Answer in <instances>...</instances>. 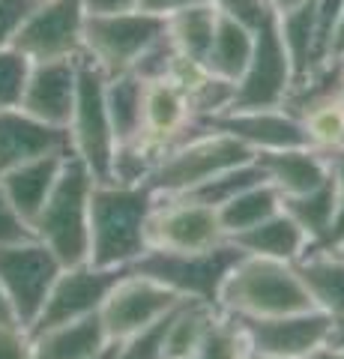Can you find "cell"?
<instances>
[{
    "label": "cell",
    "mask_w": 344,
    "mask_h": 359,
    "mask_svg": "<svg viewBox=\"0 0 344 359\" xmlns=\"http://www.w3.org/2000/svg\"><path fill=\"white\" fill-rule=\"evenodd\" d=\"M165 36V18L129 9L111 15H87L84 57L93 60L108 78L135 72L138 60Z\"/></svg>",
    "instance_id": "cell-6"
},
{
    "label": "cell",
    "mask_w": 344,
    "mask_h": 359,
    "mask_svg": "<svg viewBox=\"0 0 344 359\" xmlns=\"http://www.w3.org/2000/svg\"><path fill=\"white\" fill-rule=\"evenodd\" d=\"M204 126L234 135V138L240 144H246L254 156L308 144L303 123H299V117L284 105L282 108H231L225 114L204 120Z\"/></svg>",
    "instance_id": "cell-15"
},
{
    "label": "cell",
    "mask_w": 344,
    "mask_h": 359,
    "mask_svg": "<svg viewBox=\"0 0 344 359\" xmlns=\"http://www.w3.org/2000/svg\"><path fill=\"white\" fill-rule=\"evenodd\" d=\"M338 63H341V66H344V57H341V60H338Z\"/></svg>",
    "instance_id": "cell-52"
},
{
    "label": "cell",
    "mask_w": 344,
    "mask_h": 359,
    "mask_svg": "<svg viewBox=\"0 0 344 359\" xmlns=\"http://www.w3.org/2000/svg\"><path fill=\"white\" fill-rule=\"evenodd\" d=\"M216 306L231 318H273L312 309V302L294 264L240 255L219 290Z\"/></svg>",
    "instance_id": "cell-3"
},
{
    "label": "cell",
    "mask_w": 344,
    "mask_h": 359,
    "mask_svg": "<svg viewBox=\"0 0 344 359\" xmlns=\"http://www.w3.org/2000/svg\"><path fill=\"white\" fill-rule=\"evenodd\" d=\"M249 359H282V356H266V353H254V351H252Z\"/></svg>",
    "instance_id": "cell-50"
},
{
    "label": "cell",
    "mask_w": 344,
    "mask_h": 359,
    "mask_svg": "<svg viewBox=\"0 0 344 359\" xmlns=\"http://www.w3.org/2000/svg\"><path fill=\"white\" fill-rule=\"evenodd\" d=\"M312 249H324V252H338V249H344V195L338 198L336 216H332L326 233L312 245Z\"/></svg>",
    "instance_id": "cell-39"
},
{
    "label": "cell",
    "mask_w": 344,
    "mask_h": 359,
    "mask_svg": "<svg viewBox=\"0 0 344 359\" xmlns=\"http://www.w3.org/2000/svg\"><path fill=\"white\" fill-rule=\"evenodd\" d=\"M165 359H195L192 353H174V356H165Z\"/></svg>",
    "instance_id": "cell-51"
},
{
    "label": "cell",
    "mask_w": 344,
    "mask_h": 359,
    "mask_svg": "<svg viewBox=\"0 0 344 359\" xmlns=\"http://www.w3.org/2000/svg\"><path fill=\"white\" fill-rule=\"evenodd\" d=\"M201 129V123L192 114L188 96L180 87H174L168 78L144 81V114H141V141H147L153 150L162 153L180 144L188 135Z\"/></svg>",
    "instance_id": "cell-16"
},
{
    "label": "cell",
    "mask_w": 344,
    "mask_h": 359,
    "mask_svg": "<svg viewBox=\"0 0 344 359\" xmlns=\"http://www.w3.org/2000/svg\"><path fill=\"white\" fill-rule=\"evenodd\" d=\"M240 249L234 243H219L204 252H162L147 249L129 269L156 278L159 285L174 290L180 299H198L216 306L219 290L225 285L231 266L240 261Z\"/></svg>",
    "instance_id": "cell-5"
},
{
    "label": "cell",
    "mask_w": 344,
    "mask_h": 359,
    "mask_svg": "<svg viewBox=\"0 0 344 359\" xmlns=\"http://www.w3.org/2000/svg\"><path fill=\"white\" fill-rule=\"evenodd\" d=\"M9 323H18V318L13 311V302H9V297L4 294V287H0V327H9Z\"/></svg>",
    "instance_id": "cell-44"
},
{
    "label": "cell",
    "mask_w": 344,
    "mask_h": 359,
    "mask_svg": "<svg viewBox=\"0 0 344 359\" xmlns=\"http://www.w3.org/2000/svg\"><path fill=\"white\" fill-rule=\"evenodd\" d=\"M105 102L111 129H114L117 147L126 141H135L141 135V114H144V81L135 72L114 75L105 84Z\"/></svg>",
    "instance_id": "cell-26"
},
{
    "label": "cell",
    "mask_w": 344,
    "mask_h": 359,
    "mask_svg": "<svg viewBox=\"0 0 344 359\" xmlns=\"http://www.w3.org/2000/svg\"><path fill=\"white\" fill-rule=\"evenodd\" d=\"M303 4H308V0H266V6H270V13H273V15L287 13V9H294V6H303Z\"/></svg>",
    "instance_id": "cell-45"
},
{
    "label": "cell",
    "mask_w": 344,
    "mask_h": 359,
    "mask_svg": "<svg viewBox=\"0 0 344 359\" xmlns=\"http://www.w3.org/2000/svg\"><path fill=\"white\" fill-rule=\"evenodd\" d=\"M296 117L303 123L308 147L329 153V150H336L344 144V108L336 96L320 99V102L303 108Z\"/></svg>",
    "instance_id": "cell-30"
},
{
    "label": "cell",
    "mask_w": 344,
    "mask_h": 359,
    "mask_svg": "<svg viewBox=\"0 0 344 359\" xmlns=\"http://www.w3.org/2000/svg\"><path fill=\"white\" fill-rule=\"evenodd\" d=\"M84 21L87 9L81 0H36L13 45L30 63L81 57Z\"/></svg>",
    "instance_id": "cell-9"
},
{
    "label": "cell",
    "mask_w": 344,
    "mask_h": 359,
    "mask_svg": "<svg viewBox=\"0 0 344 359\" xmlns=\"http://www.w3.org/2000/svg\"><path fill=\"white\" fill-rule=\"evenodd\" d=\"M294 266L312 309L324 311L332 323L344 320V255L308 249Z\"/></svg>",
    "instance_id": "cell-21"
},
{
    "label": "cell",
    "mask_w": 344,
    "mask_h": 359,
    "mask_svg": "<svg viewBox=\"0 0 344 359\" xmlns=\"http://www.w3.org/2000/svg\"><path fill=\"white\" fill-rule=\"evenodd\" d=\"M60 269L63 264L57 261V255L46 249L36 237L0 245V287L13 302L21 327L30 330V323L36 320Z\"/></svg>",
    "instance_id": "cell-8"
},
{
    "label": "cell",
    "mask_w": 344,
    "mask_h": 359,
    "mask_svg": "<svg viewBox=\"0 0 344 359\" xmlns=\"http://www.w3.org/2000/svg\"><path fill=\"white\" fill-rule=\"evenodd\" d=\"M249 353H252V344L242 323L219 309L192 356L195 359H249Z\"/></svg>",
    "instance_id": "cell-31"
},
{
    "label": "cell",
    "mask_w": 344,
    "mask_h": 359,
    "mask_svg": "<svg viewBox=\"0 0 344 359\" xmlns=\"http://www.w3.org/2000/svg\"><path fill=\"white\" fill-rule=\"evenodd\" d=\"M33 237L30 224L21 219V212L13 207V201L6 198L4 186H0V245H9V243H18V240H27Z\"/></svg>",
    "instance_id": "cell-37"
},
{
    "label": "cell",
    "mask_w": 344,
    "mask_h": 359,
    "mask_svg": "<svg viewBox=\"0 0 344 359\" xmlns=\"http://www.w3.org/2000/svg\"><path fill=\"white\" fill-rule=\"evenodd\" d=\"M93 359H117V351H114V341H111V344L105 347V351H102V353H96Z\"/></svg>",
    "instance_id": "cell-49"
},
{
    "label": "cell",
    "mask_w": 344,
    "mask_h": 359,
    "mask_svg": "<svg viewBox=\"0 0 344 359\" xmlns=\"http://www.w3.org/2000/svg\"><path fill=\"white\" fill-rule=\"evenodd\" d=\"M69 153H51V156H39V159L21 162L15 168L0 174V186H4L6 198L13 201V207L21 212V219L27 224L36 219V212L42 204L48 201L54 183L63 171V162Z\"/></svg>",
    "instance_id": "cell-20"
},
{
    "label": "cell",
    "mask_w": 344,
    "mask_h": 359,
    "mask_svg": "<svg viewBox=\"0 0 344 359\" xmlns=\"http://www.w3.org/2000/svg\"><path fill=\"white\" fill-rule=\"evenodd\" d=\"M123 273L126 269L96 266L90 261L63 266L60 276L54 278L46 302H42V311L36 314V320L30 323L27 332H42V330L60 327V323L93 318V314H99V309H102L108 290L114 287V282Z\"/></svg>",
    "instance_id": "cell-12"
},
{
    "label": "cell",
    "mask_w": 344,
    "mask_h": 359,
    "mask_svg": "<svg viewBox=\"0 0 344 359\" xmlns=\"http://www.w3.org/2000/svg\"><path fill=\"white\" fill-rule=\"evenodd\" d=\"M329 344H336V347H341V351H344V320L332 323V339H329Z\"/></svg>",
    "instance_id": "cell-47"
},
{
    "label": "cell",
    "mask_w": 344,
    "mask_h": 359,
    "mask_svg": "<svg viewBox=\"0 0 344 359\" xmlns=\"http://www.w3.org/2000/svg\"><path fill=\"white\" fill-rule=\"evenodd\" d=\"M254 162L261 165L263 180L279 189L282 198L305 195L312 189L324 186L329 180V165L326 156L303 144V147H284V150H270L258 153Z\"/></svg>",
    "instance_id": "cell-19"
},
{
    "label": "cell",
    "mask_w": 344,
    "mask_h": 359,
    "mask_svg": "<svg viewBox=\"0 0 344 359\" xmlns=\"http://www.w3.org/2000/svg\"><path fill=\"white\" fill-rule=\"evenodd\" d=\"M252 48H254V30L240 25V21L219 15L213 42H209V48L204 54V66L209 69V75L237 87L240 75L246 72V66L252 60Z\"/></svg>",
    "instance_id": "cell-24"
},
{
    "label": "cell",
    "mask_w": 344,
    "mask_h": 359,
    "mask_svg": "<svg viewBox=\"0 0 344 359\" xmlns=\"http://www.w3.org/2000/svg\"><path fill=\"white\" fill-rule=\"evenodd\" d=\"M308 359H344V351H341V347H336V344H324V347H317V351Z\"/></svg>",
    "instance_id": "cell-46"
},
{
    "label": "cell",
    "mask_w": 344,
    "mask_h": 359,
    "mask_svg": "<svg viewBox=\"0 0 344 359\" xmlns=\"http://www.w3.org/2000/svg\"><path fill=\"white\" fill-rule=\"evenodd\" d=\"M294 84H296L294 66L287 60V51L282 45L275 15H270L254 30L252 60L234 87L231 108H282L287 102V96H291Z\"/></svg>",
    "instance_id": "cell-11"
},
{
    "label": "cell",
    "mask_w": 344,
    "mask_h": 359,
    "mask_svg": "<svg viewBox=\"0 0 344 359\" xmlns=\"http://www.w3.org/2000/svg\"><path fill=\"white\" fill-rule=\"evenodd\" d=\"M27 75H30V60L15 48V45L0 48V111L21 105Z\"/></svg>",
    "instance_id": "cell-33"
},
{
    "label": "cell",
    "mask_w": 344,
    "mask_h": 359,
    "mask_svg": "<svg viewBox=\"0 0 344 359\" xmlns=\"http://www.w3.org/2000/svg\"><path fill=\"white\" fill-rule=\"evenodd\" d=\"M156 192L147 183L96 180L90 192V255L96 266L129 269L150 249L147 222Z\"/></svg>",
    "instance_id": "cell-1"
},
{
    "label": "cell",
    "mask_w": 344,
    "mask_h": 359,
    "mask_svg": "<svg viewBox=\"0 0 344 359\" xmlns=\"http://www.w3.org/2000/svg\"><path fill=\"white\" fill-rule=\"evenodd\" d=\"M324 156H326V165H329V180L336 183L338 195H344V144L336 147V150L324 153Z\"/></svg>",
    "instance_id": "cell-42"
},
{
    "label": "cell",
    "mask_w": 344,
    "mask_h": 359,
    "mask_svg": "<svg viewBox=\"0 0 344 359\" xmlns=\"http://www.w3.org/2000/svg\"><path fill=\"white\" fill-rule=\"evenodd\" d=\"M282 45L287 51V60L294 66L296 84L308 78L315 69H320V54H317V25H315V0L303 6H294L287 13L275 15Z\"/></svg>",
    "instance_id": "cell-25"
},
{
    "label": "cell",
    "mask_w": 344,
    "mask_h": 359,
    "mask_svg": "<svg viewBox=\"0 0 344 359\" xmlns=\"http://www.w3.org/2000/svg\"><path fill=\"white\" fill-rule=\"evenodd\" d=\"M338 87H336V99H338V102H341V108H344V66L338 63Z\"/></svg>",
    "instance_id": "cell-48"
},
{
    "label": "cell",
    "mask_w": 344,
    "mask_h": 359,
    "mask_svg": "<svg viewBox=\"0 0 344 359\" xmlns=\"http://www.w3.org/2000/svg\"><path fill=\"white\" fill-rule=\"evenodd\" d=\"M111 344L99 314L30 332V359H93Z\"/></svg>",
    "instance_id": "cell-23"
},
{
    "label": "cell",
    "mask_w": 344,
    "mask_h": 359,
    "mask_svg": "<svg viewBox=\"0 0 344 359\" xmlns=\"http://www.w3.org/2000/svg\"><path fill=\"white\" fill-rule=\"evenodd\" d=\"M207 4L213 6L219 15L240 21V25H246L252 30H258L263 21L273 15L270 6H266V0H207Z\"/></svg>",
    "instance_id": "cell-35"
},
{
    "label": "cell",
    "mask_w": 344,
    "mask_h": 359,
    "mask_svg": "<svg viewBox=\"0 0 344 359\" xmlns=\"http://www.w3.org/2000/svg\"><path fill=\"white\" fill-rule=\"evenodd\" d=\"M108 75L84 54L78 57V90L69 117V150L87 165L96 180H111V162H114V129H111L108 102H105Z\"/></svg>",
    "instance_id": "cell-7"
},
{
    "label": "cell",
    "mask_w": 344,
    "mask_h": 359,
    "mask_svg": "<svg viewBox=\"0 0 344 359\" xmlns=\"http://www.w3.org/2000/svg\"><path fill=\"white\" fill-rule=\"evenodd\" d=\"M249 335L254 353L282 356V359H308L317 347L332 339V318L317 309L273 314V318H237Z\"/></svg>",
    "instance_id": "cell-14"
},
{
    "label": "cell",
    "mask_w": 344,
    "mask_h": 359,
    "mask_svg": "<svg viewBox=\"0 0 344 359\" xmlns=\"http://www.w3.org/2000/svg\"><path fill=\"white\" fill-rule=\"evenodd\" d=\"M183 299L174 290L159 285L156 278L135 273V269H126L114 282V287L108 290L102 309H99V320H102L111 341H123L132 332L162 320Z\"/></svg>",
    "instance_id": "cell-13"
},
{
    "label": "cell",
    "mask_w": 344,
    "mask_h": 359,
    "mask_svg": "<svg viewBox=\"0 0 344 359\" xmlns=\"http://www.w3.org/2000/svg\"><path fill=\"white\" fill-rule=\"evenodd\" d=\"M252 159L254 153L246 144H240L234 135L209 129L201 123L195 135H188L162 153V159L147 177V186L156 195H186L207 183L209 177Z\"/></svg>",
    "instance_id": "cell-4"
},
{
    "label": "cell",
    "mask_w": 344,
    "mask_h": 359,
    "mask_svg": "<svg viewBox=\"0 0 344 359\" xmlns=\"http://www.w3.org/2000/svg\"><path fill=\"white\" fill-rule=\"evenodd\" d=\"M0 359H30V332L21 323L0 327Z\"/></svg>",
    "instance_id": "cell-38"
},
{
    "label": "cell",
    "mask_w": 344,
    "mask_h": 359,
    "mask_svg": "<svg viewBox=\"0 0 344 359\" xmlns=\"http://www.w3.org/2000/svg\"><path fill=\"white\" fill-rule=\"evenodd\" d=\"M216 21H219V13L204 0V4H192L165 18V33H168L174 51L188 54L195 60H204L216 33Z\"/></svg>",
    "instance_id": "cell-28"
},
{
    "label": "cell",
    "mask_w": 344,
    "mask_h": 359,
    "mask_svg": "<svg viewBox=\"0 0 344 359\" xmlns=\"http://www.w3.org/2000/svg\"><path fill=\"white\" fill-rule=\"evenodd\" d=\"M282 210V195L273 183H254L249 189H242L237 198H231L225 207H219V219H221V228H225L228 240L237 237V233L254 228L261 224L263 219H270L273 212Z\"/></svg>",
    "instance_id": "cell-27"
},
{
    "label": "cell",
    "mask_w": 344,
    "mask_h": 359,
    "mask_svg": "<svg viewBox=\"0 0 344 359\" xmlns=\"http://www.w3.org/2000/svg\"><path fill=\"white\" fill-rule=\"evenodd\" d=\"M338 189L332 180H326L324 186L312 189V192L305 195H294V198H282V207L284 212L291 216L299 228H303L308 233V240H312V245L324 237L332 216H336V207H338Z\"/></svg>",
    "instance_id": "cell-29"
},
{
    "label": "cell",
    "mask_w": 344,
    "mask_h": 359,
    "mask_svg": "<svg viewBox=\"0 0 344 359\" xmlns=\"http://www.w3.org/2000/svg\"><path fill=\"white\" fill-rule=\"evenodd\" d=\"M261 180H263L261 165L252 159V162L234 165V168H228V171L209 177L207 183H201L198 189H192V192H186V198H192V201H198V204H207V207L219 210V207H225L231 198H237L242 189L261 183Z\"/></svg>",
    "instance_id": "cell-32"
},
{
    "label": "cell",
    "mask_w": 344,
    "mask_h": 359,
    "mask_svg": "<svg viewBox=\"0 0 344 359\" xmlns=\"http://www.w3.org/2000/svg\"><path fill=\"white\" fill-rule=\"evenodd\" d=\"M87 15H111V13H129L138 9L141 0H81Z\"/></svg>",
    "instance_id": "cell-40"
},
{
    "label": "cell",
    "mask_w": 344,
    "mask_h": 359,
    "mask_svg": "<svg viewBox=\"0 0 344 359\" xmlns=\"http://www.w3.org/2000/svg\"><path fill=\"white\" fill-rule=\"evenodd\" d=\"M231 243H234L242 255L270 257V261H284V264H296L299 257L312 249L308 233L287 216L284 207L279 212H273L270 219H263L261 224L231 237Z\"/></svg>",
    "instance_id": "cell-22"
},
{
    "label": "cell",
    "mask_w": 344,
    "mask_h": 359,
    "mask_svg": "<svg viewBox=\"0 0 344 359\" xmlns=\"http://www.w3.org/2000/svg\"><path fill=\"white\" fill-rule=\"evenodd\" d=\"M96 177L78 156H66L63 171L48 201L30 222V231L63 266L81 264L90 255V192Z\"/></svg>",
    "instance_id": "cell-2"
},
{
    "label": "cell",
    "mask_w": 344,
    "mask_h": 359,
    "mask_svg": "<svg viewBox=\"0 0 344 359\" xmlns=\"http://www.w3.org/2000/svg\"><path fill=\"white\" fill-rule=\"evenodd\" d=\"M36 0H0V48L13 45Z\"/></svg>",
    "instance_id": "cell-36"
},
{
    "label": "cell",
    "mask_w": 344,
    "mask_h": 359,
    "mask_svg": "<svg viewBox=\"0 0 344 359\" xmlns=\"http://www.w3.org/2000/svg\"><path fill=\"white\" fill-rule=\"evenodd\" d=\"M228 243L219 210L186 195H156L147 222V245L162 252H204Z\"/></svg>",
    "instance_id": "cell-10"
},
{
    "label": "cell",
    "mask_w": 344,
    "mask_h": 359,
    "mask_svg": "<svg viewBox=\"0 0 344 359\" xmlns=\"http://www.w3.org/2000/svg\"><path fill=\"white\" fill-rule=\"evenodd\" d=\"M168 318L171 311L165 314L162 320L150 323L138 332H132L129 339L123 341H114V351H117V359H165V335H168Z\"/></svg>",
    "instance_id": "cell-34"
},
{
    "label": "cell",
    "mask_w": 344,
    "mask_h": 359,
    "mask_svg": "<svg viewBox=\"0 0 344 359\" xmlns=\"http://www.w3.org/2000/svg\"><path fill=\"white\" fill-rule=\"evenodd\" d=\"M75 90H78V57L30 63V75L18 108H25L27 114L42 123L66 129L75 105Z\"/></svg>",
    "instance_id": "cell-17"
},
{
    "label": "cell",
    "mask_w": 344,
    "mask_h": 359,
    "mask_svg": "<svg viewBox=\"0 0 344 359\" xmlns=\"http://www.w3.org/2000/svg\"><path fill=\"white\" fill-rule=\"evenodd\" d=\"M341 57H344V9H341V15H338V21H336V30H332L326 60H329V63H338Z\"/></svg>",
    "instance_id": "cell-43"
},
{
    "label": "cell",
    "mask_w": 344,
    "mask_h": 359,
    "mask_svg": "<svg viewBox=\"0 0 344 359\" xmlns=\"http://www.w3.org/2000/svg\"><path fill=\"white\" fill-rule=\"evenodd\" d=\"M192 4H204V0H141V6L144 13H153V15H162V18H168L174 13H180V9L186 6H192Z\"/></svg>",
    "instance_id": "cell-41"
},
{
    "label": "cell",
    "mask_w": 344,
    "mask_h": 359,
    "mask_svg": "<svg viewBox=\"0 0 344 359\" xmlns=\"http://www.w3.org/2000/svg\"><path fill=\"white\" fill-rule=\"evenodd\" d=\"M51 153H72L69 132L36 120L25 108L0 111V174Z\"/></svg>",
    "instance_id": "cell-18"
},
{
    "label": "cell",
    "mask_w": 344,
    "mask_h": 359,
    "mask_svg": "<svg viewBox=\"0 0 344 359\" xmlns=\"http://www.w3.org/2000/svg\"><path fill=\"white\" fill-rule=\"evenodd\" d=\"M338 255H344V249H338Z\"/></svg>",
    "instance_id": "cell-53"
}]
</instances>
